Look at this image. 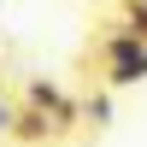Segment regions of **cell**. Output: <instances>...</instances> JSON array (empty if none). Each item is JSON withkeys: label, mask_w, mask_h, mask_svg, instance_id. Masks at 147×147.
<instances>
[{"label": "cell", "mask_w": 147, "mask_h": 147, "mask_svg": "<svg viewBox=\"0 0 147 147\" xmlns=\"http://www.w3.org/2000/svg\"><path fill=\"white\" fill-rule=\"evenodd\" d=\"M94 59H100V82L106 88H136L147 82V41L136 30H124V24H112V30L100 35V47H94Z\"/></svg>", "instance_id": "1"}, {"label": "cell", "mask_w": 147, "mask_h": 147, "mask_svg": "<svg viewBox=\"0 0 147 147\" xmlns=\"http://www.w3.org/2000/svg\"><path fill=\"white\" fill-rule=\"evenodd\" d=\"M24 94H30V106H41V112L53 118L59 129H71V124L82 118V112H77V100H71L59 82H41V77H30V88H24Z\"/></svg>", "instance_id": "2"}, {"label": "cell", "mask_w": 147, "mask_h": 147, "mask_svg": "<svg viewBox=\"0 0 147 147\" xmlns=\"http://www.w3.org/2000/svg\"><path fill=\"white\" fill-rule=\"evenodd\" d=\"M47 136H59V124L41 112V106H24V112H12V141H18V147H41Z\"/></svg>", "instance_id": "3"}, {"label": "cell", "mask_w": 147, "mask_h": 147, "mask_svg": "<svg viewBox=\"0 0 147 147\" xmlns=\"http://www.w3.org/2000/svg\"><path fill=\"white\" fill-rule=\"evenodd\" d=\"M77 112H82V118H88V124H94V129H106V124H112V88H100V94H88V100H82V106H77Z\"/></svg>", "instance_id": "4"}, {"label": "cell", "mask_w": 147, "mask_h": 147, "mask_svg": "<svg viewBox=\"0 0 147 147\" xmlns=\"http://www.w3.org/2000/svg\"><path fill=\"white\" fill-rule=\"evenodd\" d=\"M118 24H124V30H136L141 41H147V0H124V6H118Z\"/></svg>", "instance_id": "5"}, {"label": "cell", "mask_w": 147, "mask_h": 147, "mask_svg": "<svg viewBox=\"0 0 147 147\" xmlns=\"http://www.w3.org/2000/svg\"><path fill=\"white\" fill-rule=\"evenodd\" d=\"M6 141H12V100L0 94V147H6Z\"/></svg>", "instance_id": "6"}]
</instances>
